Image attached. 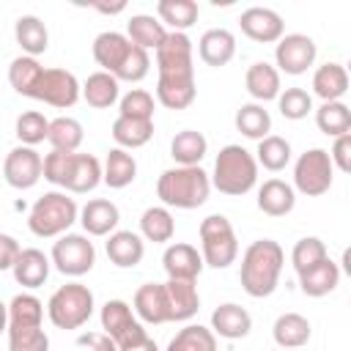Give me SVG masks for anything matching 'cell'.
Instances as JSON below:
<instances>
[{
  "label": "cell",
  "instance_id": "cell-48",
  "mask_svg": "<svg viewBox=\"0 0 351 351\" xmlns=\"http://www.w3.org/2000/svg\"><path fill=\"white\" fill-rule=\"evenodd\" d=\"M8 351H49V337L41 326H8Z\"/></svg>",
  "mask_w": 351,
  "mask_h": 351
},
{
  "label": "cell",
  "instance_id": "cell-49",
  "mask_svg": "<svg viewBox=\"0 0 351 351\" xmlns=\"http://www.w3.org/2000/svg\"><path fill=\"white\" fill-rule=\"evenodd\" d=\"M277 107L282 112V118L288 121H302L313 112V96L304 88H285L277 96Z\"/></svg>",
  "mask_w": 351,
  "mask_h": 351
},
{
  "label": "cell",
  "instance_id": "cell-47",
  "mask_svg": "<svg viewBox=\"0 0 351 351\" xmlns=\"http://www.w3.org/2000/svg\"><path fill=\"white\" fill-rule=\"evenodd\" d=\"M324 258H329V252H326V244H324L318 236H304V239H299V241L293 244V250H291V263H293L296 274L307 271L310 266L321 263Z\"/></svg>",
  "mask_w": 351,
  "mask_h": 351
},
{
  "label": "cell",
  "instance_id": "cell-22",
  "mask_svg": "<svg viewBox=\"0 0 351 351\" xmlns=\"http://www.w3.org/2000/svg\"><path fill=\"white\" fill-rule=\"evenodd\" d=\"M197 55H200V60L206 66H214V69L228 66L233 60V55H236V36L230 30H225V27H211V30H206L200 36Z\"/></svg>",
  "mask_w": 351,
  "mask_h": 351
},
{
  "label": "cell",
  "instance_id": "cell-51",
  "mask_svg": "<svg viewBox=\"0 0 351 351\" xmlns=\"http://www.w3.org/2000/svg\"><path fill=\"white\" fill-rule=\"evenodd\" d=\"M329 159H332V167H337L340 173H351V132L335 137Z\"/></svg>",
  "mask_w": 351,
  "mask_h": 351
},
{
  "label": "cell",
  "instance_id": "cell-28",
  "mask_svg": "<svg viewBox=\"0 0 351 351\" xmlns=\"http://www.w3.org/2000/svg\"><path fill=\"white\" fill-rule=\"evenodd\" d=\"M313 93L321 101H343L348 93V71L343 63H324L313 74Z\"/></svg>",
  "mask_w": 351,
  "mask_h": 351
},
{
  "label": "cell",
  "instance_id": "cell-55",
  "mask_svg": "<svg viewBox=\"0 0 351 351\" xmlns=\"http://www.w3.org/2000/svg\"><path fill=\"white\" fill-rule=\"evenodd\" d=\"M93 8L101 11V14H121L126 5H123V3H118V5H101V3H99V5H93Z\"/></svg>",
  "mask_w": 351,
  "mask_h": 351
},
{
  "label": "cell",
  "instance_id": "cell-27",
  "mask_svg": "<svg viewBox=\"0 0 351 351\" xmlns=\"http://www.w3.org/2000/svg\"><path fill=\"white\" fill-rule=\"evenodd\" d=\"M340 282V266L332 261V258H324L321 263L310 266L307 271L299 274V288L304 296H313V299H321L326 293H332Z\"/></svg>",
  "mask_w": 351,
  "mask_h": 351
},
{
  "label": "cell",
  "instance_id": "cell-36",
  "mask_svg": "<svg viewBox=\"0 0 351 351\" xmlns=\"http://www.w3.org/2000/svg\"><path fill=\"white\" fill-rule=\"evenodd\" d=\"M154 137V121H140V118H126V115H118L112 121V140H115V148H143L148 140Z\"/></svg>",
  "mask_w": 351,
  "mask_h": 351
},
{
  "label": "cell",
  "instance_id": "cell-24",
  "mask_svg": "<svg viewBox=\"0 0 351 351\" xmlns=\"http://www.w3.org/2000/svg\"><path fill=\"white\" fill-rule=\"evenodd\" d=\"M296 206V192L282 178H269L258 186V208L266 217H285Z\"/></svg>",
  "mask_w": 351,
  "mask_h": 351
},
{
  "label": "cell",
  "instance_id": "cell-19",
  "mask_svg": "<svg viewBox=\"0 0 351 351\" xmlns=\"http://www.w3.org/2000/svg\"><path fill=\"white\" fill-rule=\"evenodd\" d=\"M101 184V162L93 154H74L71 156V167L69 176L63 181V192L71 195H88Z\"/></svg>",
  "mask_w": 351,
  "mask_h": 351
},
{
  "label": "cell",
  "instance_id": "cell-38",
  "mask_svg": "<svg viewBox=\"0 0 351 351\" xmlns=\"http://www.w3.org/2000/svg\"><path fill=\"white\" fill-rule=\"evenodd\" d=\"M82 140H85V132H82V123H80L77 118L60 115V118L49 121L47 143L52 145V151H66V154H74V151H80Z\"/></svg>",
  "mask_w": 351,
  "mask_h": 351
},
{
  "label": "cell",
  "instance_id": "cell-42",
  "mask_svg": "<svg viewBox=\"0 0 351 351\" xmlns=\"http://www.w3.org/2000/svg\"><path fill=\"white\" fill-rule=\"evenodd\" d=\"M255 162H258V167H266L271 173L285 170L291 162V143L280 134H266L263 140H258Z\"/></svg>",
  "mask_w": 351,
  "mask_h": 351
},
{
  "label": "cell",
  "instance_id": "cell-8",
  "mask_svg": "<svg viewBox=\"0 0 351 351\" xmlns=\"http://www.w3.org/2000/svg\"><path fill=\"white\" fill-rule=\"evenodd\" d=\"M335 167L326 148H307L293 165V192L307 197H321L332 189Z\"/></svg>",
  "mask_w": 351,
  "mask_h": 351
},
{
  "label": "cell",
  "instance_id": "cell-45",
  "mask_svg": "<svg viewBox=\"0 0 351 351\" xmlns=\"http://www.w3.org/2000/svg\"><path fill=\"white\" fill-rule=\"evenodd\" d=\"M99 321H101L104 335H110V337L115 340V337H118L123 329H129L137 318H134V313H132V304H126L123 299H107V302L101 304Z\"/></svg>",
  "mask_w": 351,
  "mask_h": 351
},
{
  "label": "cell",
  "instance_id": "cell-33",
  "mask_svg": "<svg viewBox=\"0 0 351 351\" xmlns=\"http://www.w3.org/2000/svg\"><path fill=\"white\" fill-rule=\"evenodd\" d=\"M137 178V162L123 148H110L104 165H101V181L110 189H123Z\"/></svg>",
  "mask_w": 351,
  "mask_h": 351
},
{
  "label": "cell",
  "instance_id": "cell-32",
  "mask_svg": "<svg viewBox=\"0 0 351 351\" xmlns=\"http://www.w3.org/2000/svg\"><path fill=\"white\" fill-rule=\"evenodd\" d=\"M80 96L93 107V110H110L118 99H121V85L112 74L107 71H93L85 82H82V90Z\"/></svg>",
  "mask_w": 351,
  "mask_h": 351
},
{
  "label": "cell",
  "instance_id": "cell-46",
  "mask_svg": "<svg viewBox=\"0 0 351 351\" xmlns=\"http://www.w3.org/2000/svg\"><path fill=\"white\" fill-rule=\"evenodd\" d=\"M47 132H49V121L38 112V110H27L16 118V126H14V134L19 137V145H30L36 148L38 143L47 140Z\"/></svg>",
  "mask_w": 351,
  "mask_h": 351
},
{
  "label": "cell",
  "instance_id": "cell-14",
  "mask_svg": "<svg viewBox=\"0 0 351 351\" xmlns=\"http://www.w3.org/2000/svg\"><path fill=\"white\" fill-rule=\"evenodd\" d=\"M156 74H181V71H195V58H192V41L186 33H170L165 41L156 47Z\"/></svg>",
  "mask_w": 351,
  "mask_h": 351
},
{
  "label": "cell",
  "instance_id": "cell-12",
  "mask_svg": "<svg viewBox=\"0 0 351 351\" xmlns=\"http://www.w3.org/2000/svg\"><path fill=\"white\" fill-rule=\"evenodd\" d=\"M3 176L14 189H33L44 176V159L30 145H16L5 154Z\"/></svg>",
  "mask_w": 351,
  "mask_h": 351
},
{
  "label": "cell",
  "instance_id": "cell-11",
  "mask_svg": "<svg viewBox=\"0 0 351 351\" xmlns=\"http://www.w3.org/2000/svg\"><path fill=\"white\" fill-rule=\"evenodd\" d=\"M315 55H318V47L310 36L304 33H288L277 41L274 47V63H277V71H285L291 77H299L304 74L313 63H315Z\"/></svg>",
  "mask_w": 351,
  "mask_h": 351
},
{
  "label": "cell",
  "instance_id": "cell-44",
  "mask_svg": "<svg viewBox=\"0 0 351 351\" xmlns=\"http://www.w3.org/2000/svg\"><path fill=\"white\" fill-rule=\"evenodd\" d=\"M44 302L33 293H16L8 302V326H41Z\"/></svg>",
  "mask_w": 351,
  "mask_h": 351
},
{
  "label": "cell",
  "instance_id": "cell-13",
  "mask_svg": "<svg viewBox=\"0 0 351 351\" xmlns=\"http://www.w3.org/2000/svg\"><path fill=\"white\" fill-rule=\"evenodd\" d=\"M239 27L247 38L258 41V44H277L285 36V22L274 8H263V5H252L247 11H241L239 16Z\"/></svg>",
  "mask_w": 351,
  "mask_h": 351
},
{
  "label": "cell",
  "instance_id": "cell-3",
  "mask_svg": "<svg viewBox=\"0 0 351 351\" xmlns=\"http://www.w3.org/2000/svg\"><path fill=\"white\" fill-rule=\"evenodd\" d=\"M211 195V178L200 165L184 167L176 165L165 170L156 181V197L165 203V208H200Z\"/></svg>",
  "mask_w": 351,
  "mask_h": 351
},
{
  "label": "cell",
  "instance_id": "cell-53",
  "mask_svg": "<svg viewBox=\"0 0 351 351\" xmlns=\"http://www.w3.org/2000/svg\"><path fill=\"white\" fill-rule=\"evenodd\" d=\"M77 343L90 348V351H118L115 340L110 335H104V332H85V335L77 337Z\"/></svg>",
  "mask_w": 351,
  "mask_h": 351
},
{
  "label": "cell",
  "instance_id": "cell-30",
  "mask_svg": "<svg viewBox=\"0 0 351 351\" xmlns=\"http://www.w3.org/2000/svg\"><path fill=\"white\" fill-rule=\"evenodd\" d=\"M14 38H16L19 49L30 58L44 55L47 47H49V30L36 14H25L14 22Z\"/></svg>",
  "mask_w": 351,
  "mask_h": 351
},
{
  "label": "cell",
  "instance_id": "cell-43",
  "mask_svg": "<svg viewBox=\"0 0 351 351\" xmlns=\"http://www.w3.org/2000/svg\"><path fill=\"white\" fill-rule=\"evenodd\" d=\"M167 351H217V335L208 326L186 324L167 343Z\"/></svg>",
  "mask_w": 351,
  "mask_h": 351
},
{
  "label": "cell",
  "instance_id": "cell-9",
  "mask_svg": "<svg viewBox=\"0 0 351 351\" xmlns=\"http://www.w3.org/2000/svg\"><path fill=\"white\" fill-rule=\"evenodd\" d=\"M52 266L66 277H82L96 263V247L85 233H63L52 244Z\"/></svg>",
  "mask_w": 351,
  "mask_h": 351
},
{
  "label": "cell",
  "instance_id": "cell-21",
  "mask_svg": "<svg viewBox=\"0 0 351 351\" xmlns=\"http://www.w3.org/2000/svg\"><path fill=\"white\" fill-rule=\"evenodd\" d=\"M250 329H252V315L236 302H225L211 313V332L225 340H241L250 335Z\"/></svg>",
  "mask_w": 351,
  "mask_h": 351
},
{
  "label": "cell",
  "instance_id": "cell-31",
  "mask_svg": "<svg viewBox=\"0 0 351 351\" xmlns=\"http://www.w3.org/2000/svg\"><path fill=\"white\" fill-rule=\"evenodd\" d=\"M200 16V5L195 0H159L156 3V19L170 27V33H186Z\"/></svg>",
  "mask_w": 351,
  "mask_h": 351
},
{
  "label": "cell",
  "instance_id": "cell-54",
  "mask_svg": "<svg viewBox=\"0 0 351 351\" xmlns=\"http://www.w3.org/2000/svg\"><path fill=\"white\" fill-rule=\"evenodd\" d=\"M118 351H159L156 348V343L145 335V337H140V340H134V343H126V346H121Z\"/></svg>",
  "mask_w": 351,
  "mask_h": 351
},
{
  "label": "cell",
  "instance_id": "cell-25",
  "mask_svg": "<svg viewBox=\"0 0 351 351\" xmlns=\"http://www.w3.org/2000/svg\"><path fill=\"white\" fill-rule=\"evenodd\" d=\"M49 266H52V261L41 250L27 247L19 252L16 263L11 266V274L22 288H41L49 277Z\"/></svg>",
  "mask_w": 351,
  "mask_h": 351
},
{
  "label": "cell",
  "instance_id": "cell-15",
  "mask_svg": "<svg viewBox=\"0 0 351 351\" xmlns=\"http://www.w3.org/2000/svg\"><path fill=\"white\" fill-rule=\"evenodd\" d=\"M197 96L195 71L181 74H159L156 77V99L167 110H186Z\"/></svg>",
  "mask_w": 351,
  "mask_h": 351
},
{
  "label": "cell",
  "instance_id": "cell-7",
  "mask_svg": "<svg viewBox=\"0 0 351 351\" xmlns=\"http://www.w3.org/2000/svg\"><path fill=\"white\" fill-rule=\"evenodd\" d=\"M200 258L203 266L211 269H228L239 258V239L228 217L211 214L200 222Z\"/></svg>",
  "mask_w": 351,
  "mask_h": 351
},
{
  "label": "cell",
  "instance_id": "cell-17",
  "mask_svg": "<svg viewBox=\"0 0 351 351\" xmlns=\"http://www.w3.org/2000/svg\"><path fill=\"white\" fill-rule=\"evenodd\" d=\"M77 219H80L85 236H110L121 222V211H118V206L112 200L93 197L80 208Z\"/></svg>",
  "mask_w": 351,
  "mask_h": 351
},
{
  "label": "cell",
  "instance_id": "cell-34",
  "mask_svg": "<svg viewBox=\"0 0 351 351\" xmlns=\"http://www.w3.org/2000/svg\"><path fill=\"white\" fill-rule=\"evenodd\" d=\"M206 154H208V140L197 129H184L170 140V156L176 159V165H184V167L200 165Z\"/></svg>",
  "mask_w": 351,
  "mask_h": 351
},
{
  "label": "cell",
  "instance_id": "cell-23",
  "mask_svg": "<svg viewBox=\"0 0 351 351\" xmlns=\"http://www.w3.org/2000/svg\"><path fill=\"white\" fill-rule=\"evenodd\" d=\"M165 285V296H167V310H170V321H189L197 315L200 310V293L197 285L189 280H167Z\"/></svg>",
  "mask_w": 351,
  "mask_h": 351
},
{
  "label": "cell",
  "instance_id": "cell-35",
  "mask_svg": "<svg viewBox=\"0 0 351 351\" xmlns=\"http://www.w3.org/2000/svg\"><path fill=\"white\" fill-rule=\"evenodd\" d=\"M165 36H167V30H165V25L156 19V16H151V14H134L129 22H126V38L134 44V47H140V49H154L156 52V47L165 41Z\"/></svg>",
  "mask_w": 351,
  "mask_h": 351
},
{
  "label": "cell",
  "instance_id": "cell-20",
  "mask_svg": "<svg viewBox=\"0 0 351 351\" xmlns=\"http://www.w3.org/2000/svg\"><path fill=\"white\" fill-rule=\"evenodd\" d=\"M104 250L110 263H115L118 269H134L145 255V241L134 230H112L107 236Z\"/></svg>",
  "mask_w": 351,
  "mask_h": 351
},
{
  "label": "cell",
  "instance_id": "cell-56",
  "mask_svg": "<svg viewBox=\"0 0 351 351\" xmlns=\"http://www.w3.org/2000/svg\"><path fill=\"white\" fill-rule=\"evenodd\" d=\"M8 329V304L0 302V335Z\"/></svg>",
  "mask_w": 351,
  "mask_h": 351
},
{
  "label": "cell",
  "instance_id": "cell-10",
  "mask_svg": "<svg viewBox=\"0 0 351 351\" xmlns=\"http://www.w3.org/2000/svg\"><path fill=\"white\" fill-rule=\"evenodd\" d=\"M80 90H82V85L71 71H66V69H44L30 99L44 101V104L58 107V110H69V107H74L80 101Z\"/></svg>",
  "mask_w": 351,
  "mask_h": 351
},
{
  "label": "cell",
  "instance_id": "cell-40",
  "mask_svg": "<svg viewBox=\"0 0 351 351\" xmlns=\"http://www.w3.org/2000/svg\"><path fill=\"white\" fill-rule=\"evenodd\" d=\"M236 129L250 137V140H263L269 132H271V115L269 110H263V104L258 101H247L236 110V118H233Z\"/></svg>",
  "mask_w": 351,
  "mask_h": 351
},
{
  "label": "cell",
  "instance_id": "cell-16",
  "mask_svg": "<svg viewBox=\"0 0 351 351\" xmlns=\"http://www.w3.org/2000/svg\"><path fill=\"white\" fill-rule=\"evenodd\" d=\"M162 266L167 271V280H189V282H195L200 277V271H203V258H200L197 247L176 241V244H167V250L162 255Z\"/></svg>",
  "mask_w": 351,
  "mask_h": 351
},
{
  "label": "cell",
  "instance_id": "cell-2",
  "mask_svg": "<svg viewBox=\"0 0 351 351\" xmlns=\"http://www.w3.org/2000/svg\"><path fill=\"white\" fill-rule=\"evenodd\" d=\"M285 266V252L277 241L271 239H258L252 241L244 255H241V269H239V280L247 296L252 299H266L277 291L280 274Z\"/></svg>",
  "mask_w": 351,
  "mask_h": 351
},
{
  "label": "cell",
  "instance_id": "cell-57",
  "mask_svg": "<svg viewBox=\"0 0 351 351\" xmlns=\"http://www.w3.org/2000/svg\"><path fill=\"white\" fill-rule=\"evenodd\" d=\"M293 351H299V348H293Z\"/></svg>",
  "mask_w": 351,
  "mask_h": 351
},
{
  "label": "cell",
  "instance_id": "cell-41",
  "mask_svg": "<svg viewBox=\"0 0 351 351\" xmlns=\"http://www.w3.org/2000/svg\"><path fill=\"white\" fill-rule=\"evenodd\" d=\"M315 126L326 137H340L351 132V110L346 101H324L315 110Z\"/></svg>",
  "mask_w": 351,
  "mask_h": 351
},
{
  "label": "cell",
  "instance_id": "cell-6",
  "mask_svg": "<svg viewBox=\"0 0 351 351\" xmlns=\"http://www.w3.org/2000/svg\"><path fill=\"white\" fill-rule=\"evenodd\" d=\"M93 307H96L93 304V291L88 285L66 282L49 296L47 315H49L52 326H58V329H80L93 315Z\"/></svg>",
  "mask_w": 351,
  "mask_h": 351
},
{
  "label": "cell",
  "instance_id": "cell-5",
  "mask_svg": "<svg viewBox=\"0 0 351 351\" xmlns=\"http://www.w3.org/2000/svg\"><path fill=\"white\" fill-rule=\"evenodd\" d=\"M77 217H80V208H77L74 197L52 189V192H44L33 203V208L27 214V228L38 239H58V236L69 233V228L77 222Z\"/></svg>",
  "mask_w": 351,
  "mask_h": 351
},
{
  "label": "cell",
  "instance_id": "cell-50",
  "mask_svg": "<svg viewBox=\"0 0 351 351\" xmlns=\"http://www.w3.org/2000/svg\"><path fill=\"white\" fill-rule=\"evenodd\" d=\"M118 115L126 118H140V121H154V96L143 88H132L118 99Z\"/></svg>",
  "mask_w": 351,
  "mask_h": 351
},
{
  "label": "cell",
  "instance_id": "cell-39",
  "mask_svg": "<svg viewBox=\"0 0 351 351\" xmlns=\"http://www.w3.org/2000/svg\"><path fill=\"white\" fill-rule=\"evenodd\" d=\"M41 71L44 66L38 63V58H30V55H19L11 60L8 66V85L19 93V96H33L38 80H41Z\"/></svg>",
  "mask_w": 351,
  "mask_h": 351
},
{
  "label": "cell",
  "instance_id": "cell-37",
  "mask_svg": "<svg viewBox=\"0 0 351 351\" xmlns=\"http://www.w3.org/2000/svg\"><path fill=\"white\" fill-rule=\"evenodd\" d=\"M140 236L145 241H154V244L173 241V236H176V219H173L170 208H165V206L145 208L143 217H140Z\"/></svg>",
  "mask_w": 351,
  "mask_h": 351
},
{
  "label": "cell",
  "instance_id": "cell-29",
  "mask_svg": "<svg viewBox=\"0 0 351 351\" xmlns=\"http://www.w3.org/2000/svg\"><path fill=\"white\" fill-rule=\"evenodd\" d=\"M271 335H274V343L280 348H304L310 343V335H313V326L310 321L302 315V313H282L274 326H271Z\"/></svg>",
  "mask_w": 351,
  "mask_h": 351
},
{
  "label": "cell",
  "instance_id": "cell-26",
  "mask_svg": "<svg viewBox=\"0 0 351 351\" xmlns=\"http://www.w3.org/2000/svg\"><path fill=\"white\" fill-rule=\"evenodd\" d=\"M244 88H247V93L258 101V104H263V101H271V99H277L280 96V71L271 66V63H266V60H258V63H252L250 69H247V74H244Z\"/></svg>",
  "mask_w": 351,
  "mask_h": 351
},
{
  "label": "cell",
  "instance_id": "cell-18",
  "mask_svg": "<svg viewBox=\"0 0 351 351\" xmlns=\"http://www.w3.org/2000/svg\"><path fill=\"white\" fill-rule=\"evenodd\" d=\"M132 310L137 313V318L143 324H167L170 321V310H167V296H165V285L162 282H145L134 291L132 299Z\"/></svg>",
  "mask_w": 351,
  "mask_h": 351
},
{
  "label": "cell",
  "instance_id": "cell-1",
  "mask_svg": "<svg viewBox=\"0 0 351 351\" xmlns=\"http://www.w3.org/2000/svg\"><path fill=\"white\" fill-rule=\"evenodd\" d=\"M93 60L101 66V71L112 74L118 82H140L151 71V58L145 49L134 47L126 33L104 30L93 38Z\"/></svg>",
  "mask_w": 351,
  "mask_h": 351
},
{
  "label": "cell",
  "instance_id": "cell-4",
  "mask_svg": "<svg viewBox=\"0 0 351 351\" xmlns=\"http://www.w3.org/2000/svg\"><path fill=\"white\" fill-rule=\"evenodd\" d=\"M208 178H211V186L219 189L222 195L241 197L258 181V162L244 145L230 143V145L219 148V154L214 159V173Z\"/></svg>",
  "mask_w": 351,
  "mask_h": 351
},
{
  "label": "cell",
  "instance_id": "cell-52",
  "mask_svg": "<svg viewBox=\"0 0 351 351\" xmlns=\"http://www.w3.org/2000/svg\"><path fill=\"white\" fill-rule=\"evenodd\" d=\"M19 252H22L19 241L14 236H8V233H0V271L11 269L16 263V258H19Z\"/></svg>",
  "mask_w": 351,
  "mask_h": 351
}]
</instances>
